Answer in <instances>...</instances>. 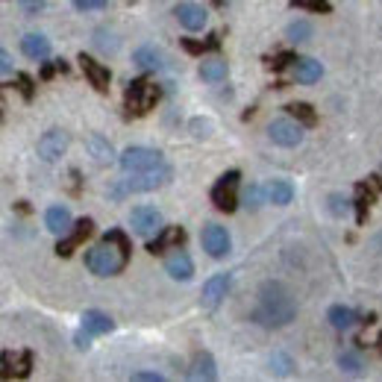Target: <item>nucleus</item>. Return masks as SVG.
Listing matches in <instances>:
<instances>
[{"mask_svg": "<svg viewBox=\"0 0 382 382\" xmlns=\"http://www.w3.org/2000/svg\"><path fill=\"white\" fill-rule=\"evenodd\" d=\"M129 253H132L129 238L121 229H109L106 236L86 253V268L94 276H115V274H121L127 268Z\"/></svg>", "mask_w": 382, "mask_h": 382, "instance_id": "1", "label": "nucleus"}, {"mask_svg": "<svg viewBox=\"0 0 382 382\" xmlns=\"http://www.w3.org/2000/svg\"><path fill=\"white\" fill-rule=\"evenodd\" d=\"M297 318V303L282 282H265L259 288V303L253 309V321L262 326H288Z\"/></svg>", "mask_w": 382, "mask_h": 382, "instance_id": "2", "label": "nucleus"}, {"mask_svg": "<svg viewBox=\"0 0 382 382\" xmlns=\"http://www.w3.org/2000/svg\"><path fill=\"white\" fill-rule=\"evenodd\" d=\"M171 168L168 165H156V168H151V171H139V174H129L124 182H118V186H112L109 189V194L112 197H124V194H129V191H153V189H162V186H168L171 182Z\"/></svg>", "mask_w": 382, "mask_h": 382, "instance_id": "3", "label": "nucleus"}, {"mask_svg": "<svg viewBox=\"0 0 382 382\" xmlns=\"http://www.w3.org/2000/svg\"><path fill=\"white\" fill-rule=\"evenodd\" d=\"M159 97H162V89L153 86V82H147V79H136V82H129L127 86V94H124V101H127V115H147L156 103H159Z\"/></svg>", "mask_w": 382, "mask_h": 382, "instance_id": "4", "label": "nucleus"}, {"mask_svg": "<svg viewBox=\"0 0 382 382\" xmlns=\"http://www.w3.org/2000/svg\"><path fill=\"white\" fill-rule=\"evenodd\" d=\"M238 179H241L238 171L221 174V179L215 182V189H212L215 209H221V212H236L238 209V203H241V197H238Z\"/></svg>", "mask_w": 382, "mask_h": 382, "instance_id": "5", "label": "nucleus"}, {"mask_svg": "<svg viewBox=\"0 0 382 382\" xmlns=\"http://www.w3.org/2000/svg\"><path fill=\"white\" fill-rule=\"evenodd\" d=\"M118 162H121V168L127 174H139V171L156 168V165H162L165 159H162L159 151H151V147H127Z\"/></svg>", "mask_w": 382, "mask_h": 382, "instance_id": "6", "label": "nucleus"}, {"mask_svg": "<svg viewBox=\"0 0 382 382\" xmlns=\"http://www.w3.org/2000/svg\"><path fill=\"white\" fill-rule=\"evenodd\" d=\"M129 227H132L136 236L151 238V236H156V232L162 229V215L153 206H136L129 212Z\"/></svg>", "mask_w": 382, "mask_h": 382, "instance_id": "7", "label": "nucleus"}, {"mask_svg": "<svg viewBox=\"0 0 382 382\" xmlns=\"http://www.w3.org/2000/svg\"><path fill=\"white\" fill-rule=\"evenodd\" d=\"M200 244H203V250H206L212 259H224V256L229 253V247H232L229 232H227L224 227H218V224H206V227H203Z\"/></svg>", "mask_w": 382, "mask_h": 382, "instance_id": "8", "label": "nucleus"}, {"mask_svg": "<svg viewBox=\"0 0 382 382\" xmlns=\"http://www.w3.org/2000/svg\"><path fill=\"white\" fill-rule=\"evenodd\" d=\"M268 136H271V141L279 144V147H297V144L303 141V127H300V121L276 118V121H271V127H268Z\"/></svg>", "mask_w": 382, "mask_h": 382, "instance_id": "9", "label": "nucleus"}, {"mask_svg": "<svg viewBox=\"0 0 382 382\" xmlns=\"http://www.w3.org/2000/svg\"><path fill=\"white\" fill-rule=\"evenodd\" d=\"M65 151H68V132L65 129H47L44 136L39 139V156L44 162H56L65 156Z\"/></svg>", "mask_w": 382, "mask_h": 382, "instance_id": "10", "label": "nucleus"}, {"mask_svg": "<svg viewBox=\"0 0 382 382\" xmlns=\"http://www.w3.org/2000/svg\"><path fill=\"white\" fill-rule=\"evenodd\" d=\"M91 229H94V221H91V218H79V221L74 224V229L68 232V236H65V238L56 244V253L68 259V256L77 250V247H79L82 241H86V238L91 236Z\"/></svg>", "mask_w": 382, "mask_h": 382, "instance_id": "11", "label": "nucleus"}, {"mask_svg": "<svg viewBox=\"0 0 382 382\" xmlns=\"http://www.w3.org/2000/svg\"><path fill=\"white\" fill-rule=\"evenodd\" d=\"M382 191V177L374 174L368 182H359L356 186V209H359V224H364V218H368V209L371 203L376 200V194Z\"/></svg>", "mask_w": 382, "mask_h": 382, "instance_id": "12", "label": "nucleus"}, {"mask_svg": "<svg viewBox=\"0 0 382 382\" xmlns=\"http://www.w3.org/2000/svg\"><path fill=\"white\" fill-rule=\"evenodd\" d=\"M182 241H186V229L182 227H162L156 232V238L147 241V253H162V250H168V247H179Z\"/></svg>", "mask_w": 382, "mask_h": 382, "instance_id": "13", "label": "nucleus"}, {"mask_svg": "<svg viewBox=\"0 0 382 382\" xmlns=\"http://www.w3.org/2000/svg\"><path fill=\"white\" fill-rule=\"evenodd\" d=\"M79 68H82V74L89 77V82H91L97 91H106V89H109L112 74H109V68H106L103 62H97V59H91V56L82 53V56H79Z\"/></svg>", "mask_w": 382, "mask_h": 382, "instance_id": "14", "label": "nucleus"}, {"mask_svg": "<svg viewBox=\"0 0 382 382\" xmlns=\"http://www.w3.org/2000/svg\"><path fill=\"white\" fill-rule=\"evenodd\" d=\"M229 286H232V276L229 274H215V276H209L206 282H203V306H218L224 297H227V291H229Z\"/></svg>", "mask_w": 382, "mask_h": 382, "instance_id": "15", "label": "nucleus"}, {"mask_svg": "<svg viewBox=\"0 0 382 382\" xmlns=\"http://www.w3.org/2000/svg\"><path fill=\"white\" fill-rule=\"evenodd\" d=\"M174 15H177L179 24L186 27V30H203V27H206V21H209L206 9H203L200 4H191V0H186V4H179V6L174 9Z\"/></svg>", "mask_w": 382, "mask_h": 382, "instance_id": "16", "label": "nucleus"}, {"mask_svg": "<svg viewBox=\"0 0 382 382\" xmlns=\"http://www.w3.org/2000/svg\"><path fill=\"white\" fill-rule=\"evenodd\" d=\"M165 271H168L171 279H179V282H189L194 276V262L189 253H182L177 247V253H171L168 259H165Z\"/></svg>", "mask_w": 382, "mask_h": 382, "instance_id": "17", "label": "nucleus"}, {"mask_svg": "<svg viewBox=\"0 0 382 382\" xmlns=\"http://www.w3.org/2000/svg\"><path fill=\"white\" fill-rule=\"evenodd\" d=\"M21 51H24V56H30L32 62H44L47 56H51V42H47L42 32H30V36L21 39Z\"/></svg>", "mask_w": 382, "mask_h": 382, "instance_id": "18", "label": "nucleus"}, {"mask_svg": "<svg viewBox=\"0 0 382 382\" xmlns=\"http://www.w3.org/2000/svg\"><path fill=\"white\" fill-rule=\"evenodd\" d=\"M132 62H136L141 71H162L165 68V53L156 51L153 44H144V47H139V51L132 53Z\"/></svg>", "mask_w": 382, "mask_h": 382, "instance_id": "19", "label": "nucleus"}, {"mask_svg": "<svg viewBox=\"0 0 382 382\" xmlns=\"http://www.w3.org/2000/svg\"><path fill=\"white\" fill-rule=\"evenodd\" d=\"M112 329V318L106 312H97V309H89L82 314V332H89V336H106Z\"/></svg>", "mask_w": 382, "mask_h": 382, "instance_id": "20", "label": "nucleus"}, {"mask_svg": "<svg viewBox=\"0 0 382 382\" xmlns=\"http://www.w3.org/2000/svg\"><path fill=\"white\" fill-rule=\"evenodd\" d=\"M44 224H47V229H51L53 236H65V232L71 229V212L65 206H51L44 212Z\"/></svg>", "mask_w": 382, "mask_h": 382, "instance_id": "21", "label": "nucleus"}, {"mask_svg": "<svg viewBox=\"0 0 382 382\" xmlns=\"http://www.w3.org/2000/svg\"><path fill=\"white\" fill-rule=\"evenodd\" d=\"M291 74L297 82H303V86H309V82H318L324 68H321V62H314V59H297L291 65Z\"/></svg>", "mask_w": 382, "mask_h": 382, "instance_id": "22", "label": "nucleus"}, {"mask_svg": "<svg viewBox=\"0 0 382 382\" xmlns=\"http://www.w3.org/2000/svg\"><path fill=\"white\" fill-rule=\"evenodd\" d=\"M326 318H329V324L336 326V329L347 332V329H353L359 324V312H353L350 306H332Z\"/></svg>", "mask_w": 382, "mask_h": 382, "instance_id": "23", "label": "nucleus"}, {"mask_svg": "<svg viewBox=\"0 0 382 382\" xmlns=\"http://www.w3.org/2000/svg\"><path fill=\"white\" fill-rule=\"evenodd\" d=\"M218 371H215V359L209 353H197L191 368H189V379H215Z\"/></svg>", "mask_w": 382, "mask_h": 382, "instance_id": "24", "label": "nucleus"}, {"mask_svg": "<svg viewBox=\"0 0 382 382\" xmlns=\"http://www.w3.org/2000/svg\"><path fill=\"white\" fill-rule=\"evenodd\" d=\"M86 147H89V153L94 156V162H101V165H109L115 159V151H112V144L103 139V136H89L86 139Z\"/></svg>", "mask_w": 382, "mask_h": 382, "instance_id": "25", "label": "nucleus"}, {"mask_svg": "<svg viewBox=\"0 0 382 382\" xmlns=\"http://www.w3.org/2000/svg\"><path fill=\"white\" fill-rule=\"evenodd\" d=\"M268 200L274 206H288L294 200V189H291V182L286 179H271V186H268Z\"/></svg>", "mask_w": 382, "mask_h": 382, "instance_id": "26", "label": "nucleus"}, {"mask_svg": "<svg viewBox=\"0 0 382 382\" xmlns=\"http://www.w3.org/2000/svg\"><path fill=\"white\" fill-rule=\"evenodd\" d=\"M15 364H18V368H12V353H4V376H6V379H9V376H27L30 368H32V356H30V353H21Z\"/></svg>", "mask_w": 382, "mask_h": 382, "instance_id": "27", "label": "nucleus"}, {"mask_svg": "<svg viewBox=\"0 0 382 382\" xmlns=\"http://www.w3.org/2000/svg\"><path fill=\"white\" fill-rule=\"evenodd\" d=\"M200 77H203L206 82H221V79H227V62H224V59H209V62H203V65H200Z\"/></svg>", "mask_w": 382, "mask_h": 382, "instance_id": "28", "label": "nucleus"}, {"mask_svg": "<svg viewBox=\"0 0 382 382\" xmlns=\"http://www.w3.org/2000/svg\"><path fill=\"white\" fill-rule=\"evenodd\" d=\"M268 200V189H262V186H247L244 189V194H241V203L250 209V212H256V209H262V203Z\"/></svg>", "mask_w": 382, "mask_h": 382, "instance_id": "29", "label": "nucleus"}, {"mask_svg": "<svg viewBox=\"0 0 382 382\" xmlns=\"http://www.w3.org/2000/svg\"><path fill=\"white\" fill-rule=\"evenodd\" d=\"M118 36H115V32L112 30H97L94 32V47H97V51H103V53H115V51H118Z\"/></svg>", "mask_w": 382, "mask_h": 382, "instance_id": "30", "label": "nucleus"}, {"mask_svg": "<svg viewBox=\"0 0 382 382\" xmlns=\"http://www.w3.org/2000/svg\"><path fill=\"white\" fill-rule=\"evenodd\" d=\"M182 47L189 53H206V51H218L221 47V36H209L206 42H194V39H182Z\"/></svg>", "mask_w": 382, "mask_h": 382, "instance_id": "31", "label": "nucleus"}, {"mask_svg": "<svg viewBox=\"0 0 382 382\" xmlns=\"http://www.w3.org/2000/svg\"><path fill=\"white\" fill-rule=\"evenodd\" d=\"M288 109V115L294 121H300V124H306V127H312L314 121H318V115H314V109L309 106V103H291V106H286Z\"/></svg>", "mask_w": 382, "mask_h": 382, "instance_id": "32", "label": "nucleus"}, {"mask_svg": "<svg viewBox=\"0 0 382 382\" xmlns=\"http://www.w3.org/2000/svg\"><path fill=\"white\" fill-rule=\"evenodd\" d=\"M291 368H294V362H291V356H288V353L276 350V353L271 356V371H274V374L288 376V374H291Z\"/></svg>", "mask_w": 382, "mask_h": 382, "instance_id": "33", "label": "nucleus"}, {"mask_svg": "<svg viewBox=\"0 0 382 382\" xmlns=\"http://www.w3.org/2000/svg\"><path fill=\"white\" fill-rule=\"evenodd\" d=\"M338 368L347 371V374H359V371H362V359H359V353L344 350V353L338 356Z\"/></svg>", "mask_w": 382, "mask_h": 382, "instance_id": "34", "label": "nucleus"}, {"mask_svg": "<svg viewBox=\"0 0 382 382\" xmlns=\"http://www.w3.org/2000/svg\"><path fill=\"white\" fill-rule=\"evenodd\" d=\"M288 39L291 42H309L312 39V24L309 21H294L288 27Z\"/></svg>", "mask_w": 382, "mask_h": 382, "instance_id": "35", "label": "nucleus"}, {"mask_svg": "<svg viewBox=\"0 0 382 382\" xmlns=\"http://www.w3.org/2000/svg\"><path fill=\"white\" fill-rule=\"evenodd\" d=\"M347 209H350V200H344L341 194H332V197H329V212L336 215V218H341V215H347Z\"/></svg>", "mask_w": 382, "mask_h": 382, "instance_id": "36", "label": "nucleus"}, {"mask_svg": "<svg viewBox=\"0 0 382 382\" xmlns=\"http://www.w3.org/2000/svg\"><path fill=\"white\" fill-rule=\"evenodd\" d=\"M291 4L300 6V9H309V12H329L326 0H291Z\"/></svg>", "mask_w": 382, "mask_h": 382, "instance_id": "37", "label": "nucleus"}, {"mask_svg": "<svg viewBox=\"0 0 382 382\" xmlns=\"http://www.w3.org/2000/svg\"><path fill=\"white\" fill-rule=\"evenodd\" d=\"M18 6L24 15H39L42 9H47V0H18Z\"/></svg>", "mask_w": 382, "mask_h": 382, "instance_id": "38", "label": "nucleus"}, {"mask_svg": "<svg viewBox=\"0 0 382 382\" xmlns=\"http://www.w3.org/2000/svg\"><path fill=\"white\" fill-rule=\"evenodd\" d=\"M291 62H297V56H291V53H279V56H274L268 65H271L274 71H282V68H288Z\"/></svg>", "mask_w": 382, "mask_h": 382, "instance_id": "39", "label": "nucleus"}, {"mask_svg": "<svg viewBox=\"0 0 382 382\" xmlns=\"http://www.w3.org/2000/svg\"><path fill=\"white\" fill-rule=\"evenodd\" d=\"M74 6L79 12H91V9H106V0H74Z\"/></svg>", "mask_w": 382, "mask_h": 382, "instance_id": "40", "label": "nucleus"}, {"mask_svg": "<svg viewBox=\"0 0 382 382\" xmlns=\"http://www.w3.org/2000/svg\"><path fill=\"white\" fill-rule=\"evenodd\" d=\"M136 382H162V374H153V371H136L132 374Z\"/></svg>", "mask_w": 382, "mask_h": 382, "instance_id": "41", "label": "nucleus"}, {"mask_svg": "<svg viewBox=\"0 0 382 382\" xmlns=\"http://www.w3.org/2000/svg\"><path fill=\"white\" fill-rule=\"evenodd\" d=\"M18 82H21V94L30 101V97H32V79H30L27 74H18Z\"/></svg>", "mask_w": 382, "mask_h": 382, "instance_id": "42", "label": "nucleus"}, {"mask_svg": "<svg viewBox=\"0 0 382 382\" xmlns=\"http://www.w3.org/2000/svg\"><path fill=\"white\" fill-rule=\"evenodd\" d=\"M0 71H4L6 77L12 74V56H9L6 51H0Z\"/></svg>", "mask_w": 382, "mask_h": 382, "instance_id": "43", "label": "nucleus"}, {"mask_svg": "<svg viewBox=\"0 0 382 382\" xmlns=\"http://www.w3.org/2000/svg\"><path fill=\"white\" fill-rule=\"evenodd\" d=\"M379 350H382V338H379Z\"/></svg>", "mask_w": 382, "mask_h": 382, "instance_id": "44", "label": "nucleus"}]
</instances>
